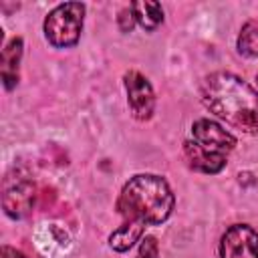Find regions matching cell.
<instances>
[{
    "mask_svg": "<svg viewBox=\"0 0 258 258\" xmlns=\"http://www.w3.org/2000/svg\"><path fill=\"white\" fill-rule=\"evenodd\" d=\"M204 105L230 127L258 133V93L240 77L220 71L202 83Z\"/></svg>",
    "mask_w": 258,
    "mask_h": 258,
    "instance_id": "1",
    "label": "cell"
},
{
    "mask_svg": "<svg viewBox=\"0 0 258 258\" xmlns=\"http://www.w3.org/2000/svg\"><path fill=\"white\" fill-rule=\"evenodd\" d=\"M175 198L169 183L153 173L133 175L121 189L117 210L125 222L139 226H155L169 218Z\"/></svg>",
    "mask_w": 258,
    "mask_h": 258,
    "instance_id": "2",
    "label": "cell"
},
{
    "mask_svg": "<svg viewBox=\"0 0 258 258\" xmlns=\"http://www.w3.org/2000/svg\"><path fill=\"white\" fill-rule=\"evenodd\" d=\"M85 6L81 2H64L48 12L44 18V36L56 48L75 46L83 30Z\"/></svg>",
    "mask_w": 258,
    "mask_h": 258,
    "instance_id": "3",
    "label": "cell"
},
{
    "mask_svg": "<svg viewBox=\"0 0 258 258\" xmlns=\"http://www.w3.org/2000/svg\"><path fill=\"white\" fill-rule=\"evenodd\" d=\"M36 187L32 177L22 169H12L2 183V208L8 218L22 220L32 212Z\"/></svg>",
    "mask_w": 258,
    "mask_h": 258,
    "instance_id": "4",
    "label": "cell"
},
{
    "mask_svg": "<svg viewBox=\"0 0 258 258\" xmlns=\"http://www.w3.org/2000/svg\"><path fill=\"white\" fill-rule=\"evenodd\" d=\"M222 258H258V234L248 224H236L220 240Z\"/></svg>",
    "mask_w": 258,
    "mask_h": 258,
    "instance_id": "5",
    "label": "cell"
},
{
    "mask_svg": "<svg viewBox=\"0 0 258 258\" xmlns=\"http://www.w3.org/2000/svg\"><path fill=\"white\" fill-rule=\"evenodd\" d=\"M123 79H125L127 101H129L133 117L139 119V121H147L153 115V109H155V95H153V89H151L149 81L137 71L125 73Z\"/></svg>",
    "mask_w": 258,
    "mask_h": 258,
    "instance_id": "6",
    "label": "cell"
},
{
    "mask_svg": "<svg viewBox=\"0 0 258 258\" xmlns=\"http://www.w3.org/2000/svg\"><path fill=\"white\" fill-rule=\"evenodd\" d=\"M191 133H194V141L200 143L204 149L208 151H216V153H228L236 147V137L226 131L222 125H218L216 121L210 119H198L191 125Z\"/></svg>",
    "mask_w": 258,
    "mask_h": 258,
    "instance_id": "7",
    "label": "cell"
},
{
    "mask_svg": "<svg viewBox=\"0 0 258 258\" xmlns=\"http://www.w3.org/2000/svg\"><path fill=\"white\" fill-rule=\"evenodd\" d=\"M183 153H185V159H187L189 167L196 169V171H202V173H218L226 165V155L224 153L208 151L196 141H185L183 143Z\"/></svg>",
    "mask_w": 258,
    "mask_h": 258,
    "instance_id": "8",
    "label": "cell"
},
{
    "mask_svg": "<svg viewBox=\"0 0 258 258\" xmlns=\"http://www.w3.org/2000/svg\"><path fill=\"white\" fill-rule=\"evenodd\" d=\"M22 58V38H12L4 48L0 56V71H2V81L4 87L10 91L18 83V64Z\"/></svg>",
    "mask_w": 258,
    "mask_h": 258,
    "instance_id": "9",
    "label": "cell"
},
{
    "mask_svg": "<svg viewBox=\"0 0 258 258\" xmlns=\"http://www.w3.org/2000/svg\"><path fill=\"white\" fill-rule=\"evenodd\" d=\"M129 8L135 16V22L143 26L145 30H155L163 22V8L159 2L139 0V2H133Z\"/></svg>",
    "mask_w": 258,
    "mask_h": 258,
    "instance_id": "10",
    "label": "cell"
},
{
    "mask_svg": "<svg viewBox=\"0 0 258 258\" xmlns=\"http://www.w3.org/2000/svg\"><path fill=\"white\" fill-rule=\"evenodd\" d=\"M145 232V226H139V224H133V222H123L111 236H109V244L113 250L117 252H125L129 250L137 240H141Z\"/></svg>",
    "mask_w": 258,
    "mask_h": 258,
    "instance_id": "11",
    "label": "cell"
},
{
    "mask_svg": "<svg viewBox=\"0 0 258 258\" xmlns=\"http://www.w3.org/2000/svg\"><path fill=\"white\" fill-rule=\"evenodd\" d=\"M238 50L244 56H258V20H250L242 26L238 36Z\"/></svg>",
    "mask_w": 258,
    "mask_h": 258,
    "instance_id": "12",
    "label": "cell"
},
{
    "mask_svg": "<svg viewBox=\"0 0 258 258\" xmlns=\"http://www.w3.org/2000/svg\"><path fill=\"white\" fill-rule=\"evenodd\" d=\"M135 258H159V246H157V240L153 236H145L139 244V250H137V256Z\"/></svg>",
    "mask_w": 258,
    "mask_h": 258,
    "instance_id": "13",
    "label": "cell"
},
{
    "mask_svg": "<svg viewBox=\"0 0 258 258\" xmlns=\"http://www.w3.org/2000/svg\"><path fill=\"white\" fill-rule=\"evenodd\" d=\"M133 24H135V16H133L131 8L121 10V12H119V28H121L123 32H129V30L133 28Z\"/></svg>",
    "mask_w": 258,
    "mask_h": 258,
    "instance_id": "14",
    "label": "cell"
},
{
    "mask_svg": "<svg viewBox=\"0 0 258 258\" xmlns=\"http://www.w3.org/2000/svg\"><path fill=\"white\" fill-rule=\"evenodd\" d=\"M0 258H26L20 250H16V248H12V246H2V250H0Z\"/></svg>",
    "mask_w": 258,
    "mask_h": 258,
    "instance_id": "15",
    "label": "cell"
},
{
    "mask_svg": "<svg viewBox=\"0 0 258 258\" xmlns=\"http://www.w3.org/2000/svg\"><path fill=\"white\" fill-rule=\"evenodd\" d=\"M256 81H258V77H256Z\"/></svg>",
    "mask_w": 258,
    "mask_h": 258,
    "instance_id": "16",
    "label": "cell"
}]
</instances>
